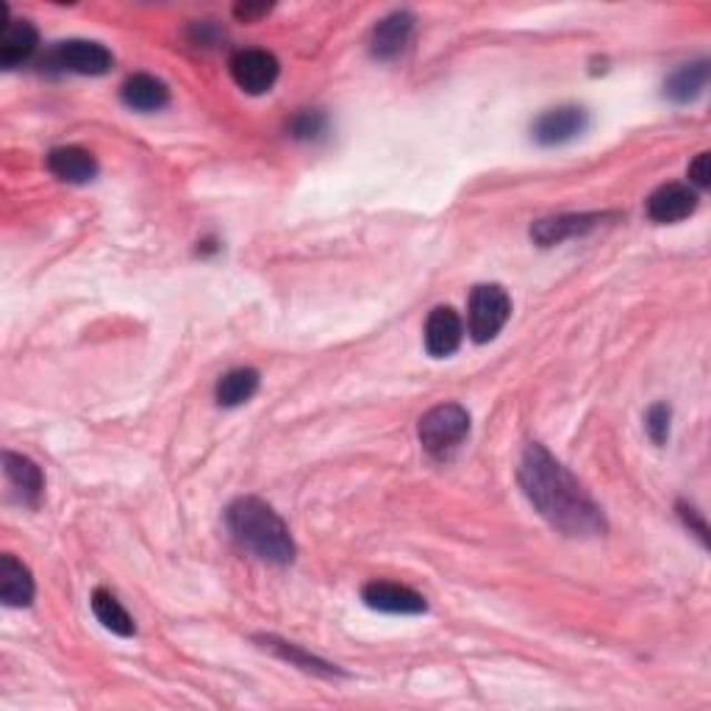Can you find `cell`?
<instances>
[{
  "label": "cell",
  "instance_id": "cell-4",
  "mask_svg": "<svg viewBox=\"0 0 711 711\" xmlns=\"http://www.w3.org/2000/svg\"><path fill=\"white\" fill-rule=\"evenodd\" d=\"M511 317V298L500 283H478L467 303V328L478 344L492 342Z\"/></svg>",
  "mask_w": 711,
  "mask_h": 711
},
{
  "label": "cell",
  "instance_id": "cell-17",
  "mask_svg": "<svg viewBox=\"0 0 711 711\" xmlns=\"http://www.w3.org/2000/svg\"><path fill=\"white\" fill-rule=\"evenodd\" d=\"M0 600L6 605H11V609L31 605L33 600L31 570L11 553L0 555Z\"/></svg>",
  "mask_w": 711,
  "mask_h": 711
},
{
  "label": "cell",
  "instance_id": "cell-7",
  "mask_svg": "<svg viewBox=\"0 0 711 711\" xmlns=\"http://www.w3.org/2000/svg\"><path fill=\"white\" fill-rule=\"evenodd\" d=\"M587 126V109H581V106H555V109H548L533 120L531 133L533 142H539L542 148H555V144L572 142L575 137H581Z\"/></svg>",
  "mask_w": 711,
  "mask_h": 711
},
{
  "label": "cell",
  "instance_id": "cell-24",
  "mask_svg": "<svg viewBox=\"0 0 711 711\" xmlns=\"http://www.w3.org/2000/svg\"><path fill=\"white\" fill-rule=\"evenodd\" d=\"M678 514H681L683 525H687L689 531L698 533L700 542L709 544V525H705L703 517L698 514V509H692V505H687V503H678Z\"/></svg>",
  "mask_w": 711,
  "mask_h": 711
},
{
  "label": "cell",
  "instance_id": "cell-14",
  "mask_svg": "<svg viewBox=\"0 0 711 711\" xmlns=\"http://www.w3.org/2000/svg\"><path fill=\"white\" fill-rule=\"evenodd\" d=\"M48 170L64 183H89L98 176V159L89 150L67 144L48 153Z\"/></svg>",
  "mask_w": 711,
  "mask_h": 711
},
{
  "label": "cell",
  "instance_id": "cell-22",
  "mask_svg": "<svg viewBox=\"0 0 711 711\" xmlns=\"http://www.w3.org/2000/svg\"><path fill=\"white\" fill-rule=\"evenodd\" d=\"M328 128V117L320 109H303L289 120V137L300 139V142H311L320 139Z\"/></svg>",
  "mask_w": 711,
  "mask_h": 711
},
{
  "label": "cell",
  "instance_id": "cell-1",
  "mask_svg": "<svg viewBox=\"0 0 711 711\" xmlns=\"http://www.w3.org/2000/svg\"><path fill=\"white\" fill-rule=\"evenodd\" d=\"M520 487L533 509L564 537H603L605 520L581 483L542 444H528L520 461Z\"/></svg>",
  "mask_w": 711,
  "mask_h": 711
},
{
  "label": "cell",
  "instance_id": "cell-21",
  "mask_svg": "<svg viewBox=\"0 0 711 711\" xmlns=\"http://www.w3.org/2000/svg\"><path fill=\"white\" fill-rule=\"evenodd\" d=\"M259 642L264 644L267 650H272L276 655H281L283 661H289V664L300 667V670L317 672V675H333V672H337L331 664L320 661L317 655L306 653V650H300L298 644H292V642H281V639H276V637H261Z\"/></svg>",
  "mask_w": 711,
  "mask_h": 711
},
{
  "label": "cell",
  "instance_id": "cell-19",
  "mask_svg": "<svg viewBox=\"0 0 711 711\" xmlns=\"http://www.w3.org/2000/svg\"><path fill=\"white\" fill-rule=\"evenodd\" d=\"M259 372L253 367H237V370L226 372V375L217 381L214 398L217 403L226 405V409H233V405H242L259 392Z\"/></svg>",
  "mask_w": 711,
  "mask_h": 711
},
{
  "label": "cell",
  "instance_id": "cell-12",
  "mask_svg": "<svg viewBox=\"0 0 711 711\" xmlns=\"http://www.w3.org/2000/svg\"><path fill=\"white\" fill-rule=\"evenodd\" d=\"M411 31H414V14H411V11H392L389 17H383V20L372 28V37H370L372 56L383 61L400 56L405 44H409Z\"/></svg>",
  "mask_w": 711,
  "mask_h": 711
},
{
  "label": "cell",
  "instance_id": "cell-25",
  "mask_svg": "<svg viewBox=\"0 0 711 711\" xmlns=\"http://www.w3.org/2000/svg\"><path fill=\"white\" fill-rule=\"evenodd\" d=\"M689 181L694 183V187L705 189L711 183V156L709 153H700L698 159L689 164Z\"/></svg>",
  "mask_w": 711,
  "mask_h": 711
},
{
  "label": "cell",
  "instance_id": "cell-9",
  "mask_svg": "<svg viewBox=\"0 0 711 711\" xmlns=\"http://www.w3.org/2000/svg\"><path fill=\"white\" fill-rule=\"evenodd\" d=\"M698 209V189L689 183H664L648 198V217L659 226L687 220Z\"/></svg>",
  "mask_w": 711,
  "mask_h": 711
},
{
  "label": "cell",
  "instance_id": "cell-2",
  "mask_svg": "<svg viewBox=\"0 0 711 711\" xmlns=\"http://www.w3.org/2000/svg\"><path fill=\"white\" fill-rule=\"evenodd\" d=\"M226 525L233 542L267 564H289L294 559V542L287 522L261 498H237L226 511Z\"/></svg>",
  "mask_w": 711,
  "mask_h": 711
},
{
  "label": "cell",
  "instance_id": "cell-23",
  "mask_svg": "<svg viewBox=\"0 0 711 711\" xmlns=\"http://www.w3.org/2000/svg\"><path fill=\"white\" fill-rule=\"evenodd\" d=\"M670 420L672 409L667 403H653L644 414V431L655 444H667V439H670Z\"/></svg>",
  "mask_w": 711,
  "mask_h": 711
},
{
  "label": "cell",
  "instance_id": "cell-3",
  "mask_svg": "<svg viewBox=\"0 0 711 711\" xmlns=\"http://www.w3.org/2000/svg\"><path fill=\"white\" fill-rule=\"evenodd\" d=\"M417 437L420 444L425 448L428 455L433 459H448L453 450L461 448L467 437H470V414H467L464 405L459 403H442L428 409L420 417V425H417Z\"/></svg>",
  "mask_w": 711,
  "mask_h": 711
},
{
  "label": "cell",
  "instance_id": "cell-6",
  "mask_svg": "<svg viewBox=\"0 0 711 711\" xmlns=\"http://www.w3.org/2000/svg\"><path fill=\"white\" fill-rule=\"evenodd\" d=\"M228 70H231L233 83H237L242 92L248 94H264L270 92L272 83L278 81V59L267 50L259 48H248V50H237L228 61Z\"/></svg>",
  "mask_w": 711,
  "mask_h": 711
},
{
  "label": "cell",
  "instance_id": "cell-20",
  "mask_svg": "<svg viewBox=\"0 0 711 711\" xmlns=\"http://www.w3.org/2000/svg\"><path fill=\"white\" fill-rule=\"evenodd\" d=\"M89 603H92L94 617H98V622L106 628V631L117 633V637H133V633H137V625H133L131 614H128L126 605H122L109 589H94Z\"/></svg>",
  "mask_w": 711,
  "mask_h": 711
},
{
  "label": "cell",
  "instance_id": "cell-8",
  "mask_svg": "<svg viewBox=\"0 0 711 711\" xmlns=\"http://www.w3.org/2000/svg\"><path fill=\"white\" fill-rule=\"evenodd\" d=\"M361 600L383 614H422L428 609L420 592L394 581H370L361 589Z\"/></svg>",
  "mask_w": 711,
  "mask_h": 711
},
{
  "label": "cell",
  "instance_id": "cell-5",
  "mask_svg": "<svg viewBox=\"0 0 711 711\" xmlns=\"http://www.w3.org/2000/svg\"><path fill=\"white\" fill-rule=\"evenodd\" d=\"M44 64L76 72V76H106L114 64V56L106 44L92 42V39H67V42H56L50 48Z\"/></svg>",
  "mask_w": 711,
  "mask_h": 711
},
{
  "label": "cell",
  "instance_id": "cell-26",
  "mask_svg": "<svg viewBox=\"0 0 711 711\" xmlns=\"http://www.w3.org/2000/svg\"><path fill=\"white\" fill-rule=\"evenodd\" d=\"M264 11H270V6H237V17L239 20H253V17L264 14Z\"/></svg>",
  "mask_w": 711,
  "mask_h": 711
},
{
  "label": "cell",
  "instance_id": "cell-11",
  "mask_svg": "<svg viewBox=\"0 0 711 711\" xmlns=\"http://www.w3.org/2000/svg\"><path fill=\"white\" fill-rule=\"evenodd\" d=\"M425 350L433 359H444V356L455 353L464 339V326H461V317L455 314L450 306H437V309L428 314L425 320Z\"/></svg>",
  "mask_w": 711,
  "mask_h": 711
},
{
  "label": "cell",
  "instance_id": "cell-10",
  "mask_svg": "<svg viewBox=\"0 0 711 711\" xmlns=\"http://www.w3.org/2000/svg\"><path fill=\"white\" fill-rule=\"evenodd\" d=\"M611 214H598V211H589V214H559L548 217V220H539L531 226V239L542 248L550 244H559L564 239L583 237V233L594 231L603 220H609Z\"/></svg>",
  "mask_w": 711,
  "mask_h": 711
},
{
  "label": "cell",
  "instance_id": "cell-13",
  "mask_svg": "<svg viewBox=\"0 0 711 711\" xmlns=\"http://www.w3.org/2000/svg\"><path fill=\"white\" fill-rule=\"evenodd\" d=\"M3 467H6V478H9L11 487L17 489L22 503L39 505V500H42L44 494V475L42 470H39L37 461H31L22 453H14V450H6Z\"/></svg>",
  "mask_w": 711,
  "mask_h": 711
},
{
  "label": "cell",
  "instance_id": "cell-15",
  "mask_svg": "<svg viewBox=\"0 0 711 711\" xmlns=\"http://www.w3.org/2000/svg\"><path fill=\"white\" fill-rule=\"evenodd\" d=\"M39 44V33L33 28V22L28 20H9L3 22V31H0V64L6 70L22 64L33 56Z\"/></svg>",
  "mask_w": 711,
  "mask_h": 711
},
{
  "label": "cell",
  "instance_id": "cell-16",
  "mask_svg": "<svg viewBox=\"0 0 711 711\" xmlns=\"http://www.w3.org/2000/svg\"><path fill=\"white\" fill-rule=\"evenodd\" d=\"M120 98L133 111H159L170 103V89L164 81L148 72H137L120 89Z\"/></svg>",
  "mask_w": 711,
  "mask_h": 711
},
{
  "label": "cell",
  "instance_id": "cell-18",
  "mask_svg": "<svg viewBox=\"0 0 711 711\" xmlns=\"http://www.w3.org/2000/svg\"><path fill=\"white\" fill-rule=\"evenodd\" d=\"M705 83H709V61L700 59L692 61V64H681L675 72H670V78L664 81V94L678 106L692 103L694 98H700Z\"/></svg>",
  "mask_w": 711,
  "mask_h": 711
}]
</instances>
